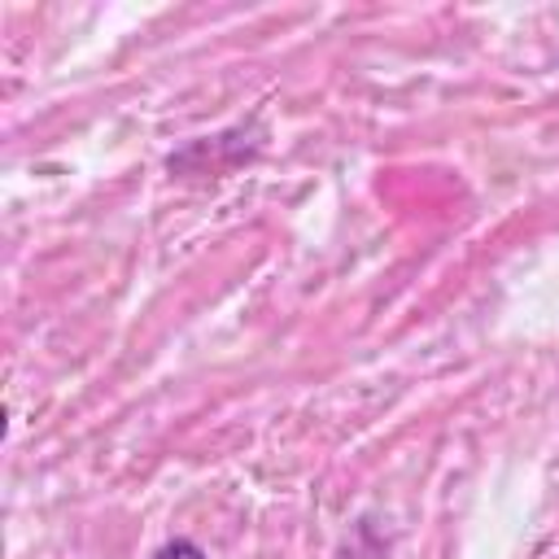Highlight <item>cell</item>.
Listing matches in <instances>:
<instances>
[{
	"mask_svg": "<svg viewBox=\"0 0 559 559\" xmlns=\"http://www.w3.org/2000/svg\"><path fill=\"white\" fill-rule=\"evenodd\" d=\"M157 559H205V550L197 542H188V537H175V542H166L157 550Z\"/></svg>",
	"mask_w": 559,
	"mask_h": 559,
	"instance_id": "1",
	"label": "cell"
}]
</instances>
